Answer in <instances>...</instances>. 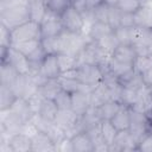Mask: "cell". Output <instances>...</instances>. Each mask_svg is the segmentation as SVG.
Here are the masks:
<instances>
[{
  "label": "cell",
  "instance_id": "37",
  "mask_svg": "<svg viewBox=\"0 0 152 152\" xmlns=\"http://www.w3.org/2000/svg\"><path fill=\"white\" fill-rule=\"evenodd\" d=\"M86 4L89 10H94L95 7H97L99 5L102 4V0H86Z\"/></svg>",
  "mask_w": 152,
  "mask_h": 152
},
{
  "label": "cell",
  "instance_id": "35",
  "mask_svg": "<svg viewBox=\"0 0 152 152\" xmlns=\"http://www.w3.org/2000/svg\"><path fill=\"white\" fill-rule=\"evenodd\" d=\"M120 26H125V27L135 26V23H134V14H132V13H121Z\"/></svg>",
  "mask_w": 152,
  "mask_h": 152
},
{
  "label": "cell",
  "instance_id": "34",
  "mask_svg": "<svg viewBox=\"0 0 152 152\" xmlns=\"http://www.w3.org/2000/svg\"><path fill=\"white\" fill-rule=\"evenodd\" d=\"M137 150L144 151V152H152V134L151 133H146L140 139V141L138 142Z\"/></svg>",
  "mask_w": 152,
  "mask_h": 152
},
{
  "label": "cell",
  "instance_id": "40",
  "mask_svg": "<svg viewBox=\"0 0 152 152\" xmlns=\"http://www.w3.org/2000/svg\"><path fill=\"white\" fill-rule=\"evenodd\" d=\"M71 1H74V0H71Z\"/></svg>",
  "mask_w": 152,
  "mask_h": 152
},
{
  "label": "cell",
  "instance_id": "29",
  "mask_svg": "<svg viewBox=\"0 0 152 152\" xmlns=\"http://www.w3.org/2000/svg\"><path fill=\"white\" fill-rule=\"evenodd\" d=\"M131 31H132V27H125V26L116 27L114 30V36L118 43L119 44H132Z\"/></svg>",
  "mask_w": 152,
  "mask_h": 152
},
{
  "label": "cell",
  "instance_id": "25",
  "mask_svg": "<svg viewBox=\"0 0 152 152\" xmlns=\"http://www.w3.org/2000/svg\"><path fill=\"white\" fill-rule=\"evenodd\" d=\"M18 75L19 74L17 72V70L12 65H10L6 62H2V64H1V74H0V83L1 84H6V86L10 87L14 82V80L18 77Z\"/></svg>",
  "mask_w": 152,
  "mask_h": 152
},
{
  "label": "cell",
  "instance_id": "15",
  "mask_svg": "<svg viewBox=\"0 0 152 152\" xmlns=\"http://www.w3.org/2000/svg\"><path fill=\"white\" fill-rule=\"evenodd\" d=\"M137 56L135 48L132 44H118L110 57L124 63H134Z\"/></svg>",
  "mask_w": 152,
  "mask_h": 152
},
{
  "label": "cell",
  "instance_id": "7",
  "mask_svg": "<svg viewBox=\"0 0 152 152\" xmlns=\"http://www.w3.org/2000/svg\"><path fill=\"white\" fill-rule=\"evenodd\" d=\"M78 121L80 116L72 109H59L53 122L66 135V132H71L76 128Z\"/></svg>",
  "mask_w": 152,
  "mask_h": 152
},
{
  "label": "cell",
  "instance_id": "11",
  "mask_svg": "<svg viewBox=\"0 0 152 152\" xmlns=\"http://www.w3.org/2000/svg\"><path fill=\"white\" fill-rule=\"evenodd\" d=\"M71 144L74 152H93L94 146L87 131H80L71 137Z\"/></svg>",
  "mask_w": 152,
  "mask_h": 152
},
{
  "label": "cell",
  "instance_id": "27",
  "mask_svg": "<svg viewBox=\"0 0 152 152\" xmlns=\"http://www.w3.org/2000/svg\"><path fill=\"white\" fill-rule=\"evenodd\" d=\"M142 6V0H118L116 7L122 13L134 14Z\"/></svg>",
  "mask_w": 152,
  "mask_h": 152
},
{
  "label": "cell",
  "instance_id": "31",
  "mask_svg": "<svg viewBox=\"0 0 152 152\" xmlns=\"http://www.w3.org/2000/svg\"><path fill=\"white\" fill-rule=\"evenodd\" d=\"M109 8L110 6L106 4H101L97 7L94 8V18L95 21H102V23H108V17H109Z\"/></svg>",
  "mask_w": 152,
  "mask_h": 152
},
{
  "label": "cell",
  "instance_id": "14",
  "mask_svg": "<svg viewBox=\"0 0 152 152\" xmlns=\"http://www.w3.org/2000/svg\"><path fill=\"white\" fill-rule=\"evenodd\" d=\"M11 152H30L32 151V138L20 132L8 139Z\"/></svg>",
  "mask_w": 152,
  "mask_h": 152
},
{
  "label": "cell",
  "instance_id": "38",
  "mask_svg": "<svg viewBox=\"0 0 152 152\" xmlns=\"http://www.w3.org/2000/svg\"><path fill=\"white\" fill-rule=\"evenodd\" d=\"M102 2L106 4V5H108V6H116L118 0H102Z\"/></svg>",
  "mask_w": 152,
  "mask_h": 152
},
{
  "label": "cell",
  "instance_id": "39",
  "mask_svg": "<svg viewBox=\"0 0 152 152\" xmlns=\"http://www.w3.org/2000/svg\"><path fill=\"white\" fill-rule=\"evenodd\" d=\"M43 1H44L45 4H48V1H49V0H43Z\"/></svg>",
  "mask_w": 152,
  "mask_h": 152
},
{
  "label": "cell",
  "instance_id": "21",
  "mask_svg": "<svg viewBox=\"0 0 152 152\" xmlns=\"http://www.w3.org/2000/svg\"><path fill=\"white\" fill-rule=\"evenodd\" d=\"M124 104L119 101H115V100H108L106 101L104 103H102L100 107H97V112H99V115L102 120H110L115 113L122 107Z\"/></svg>",
  "mask_w": 152,
  "mask_h": 152
},
{
  "label": "cell",
  "instance_id": "22",
  "mask_svg": "<svg viewBox=\"0 0 152 152\" xmlns=\"http://www.w3.org/2000/svg\"><path fill=\"white\" fill-rule=\"evenodd\" d=\"M100 128H101V134L103 140L109 145V147L114 144L116 134H118V129L114 127V125L110 122V120H102L100 122Z\"/></svg>",
  "mask_w": 152,
  "mask_h": 152
},
{
  "label": "cell",
  "instance_id": "23",
  "mask_svg": "<svg viewBox=\"0 0 152 152\" xmlns=\"http://www.w3.org/2000/svg\"><path fill=\"white\" fill-rule=\"evenodd\" d=\"M0 108L1 110H7L12 103L14 102V100L17 99L14 91L11 89V87L6 86V84H1L0 83Z\"/></svg>",
  "mask_w": 152,
  "mask_h": 152
},
{
  "label": "cell",
  "instance_id": "4",
  "mask_svg": "<svg viewBox=\"0 0 152 152\" xmlns=\"http://www.w3.org/2000/svg\"><path fill=\"white\" fill-rule=\"evenodd\" d=\"M2 62H6L12 65L19 75L31 74V63L28 58L12 46L2 50Z\"/></svg>",
  "mask_w": 152,
  "mask_h": 152
},
{
  "label": "cell",
  "instance_id": "24",
  "mask_svg": "<svg viewBox=\"0 0 152 152\" xmlns=\"http://www.w3.org/2000/svg\"><path fill=\"white\" fill-rule=\"evenodd\" d=\"M40 45H42V39H32V40H26V42H20V43L11 44L12 48H14L15 50L20 51L26 57H28L32 52H34Z\"/></svg>",
  "mask_w": 152,
  "mask_h": 152
},
{
  "label": "cell",
  "instance_id": "1",
  "mask_svg": "<svg viewBox=\"0 0 152 152\" xmlns=\"http://www.w3.org/2000/svg\"><path fill=\"white\" fill-rule=\"evenodd\" d=\"M10 37H11V44L32 40V39H42L40 24L32 20H27L10 30Z\"/></svg>",
  "mask_w": 152,
  "mask_h": 152
},
{
  "label": "cell",
  "instance_id": "28",
  "mask_svg": "<svg viewBox=\"0 0 152 152\" xmlns=\"http://www.w3.org/2000/svg\"><path fill=\"white\" fill-rule=\"evenodd\" d=\"M58 109H71V94L62 89L53 99Z\"/></svg>",
  "mask_w": 152,
  "mask_h": 152
},
{
  "label": "cell",
  "instance_id": "17",
  "mask_svg": "<svg viewBox=\"0 0 152 152\" xmlns=\"http://www.w3.org/2000/svg\"><path fill=\"white\" fill-rule=\"evenodd\" d=\"M62 90L58 78H48L38 87V94L43 99H55L56 95Z\"/></svg>",
  "mask_w": 152,
  "mask_h": 152
},
{
  "label": "cell",
  "instance_id": "18",
  "mask_svg": "<svg viewBox=\"0 0 152 152\" xmlns=\"http://www.w3.org/2000/svg\"><path fill=\"white\" fill-rule=\"evenodd\" d=\"M110 122L114 125V127L118 131L129 129V126H131V109H129V107L122 106L115 113V115L110 119Z\"/></svg>",
  "mask_w": 152,
  "mask_h": 152
},
{
  "label": "cell",
  "instance_id": "6",
  "mask_svg": "<svg viewBox=\"0 0 152 152\" xmlns=\"http://www.w3.org/2000/svg\"><path fill=\"white\" fill-rule=\"evenodd\" d=\"M61 20H62L64 30L69 32H74V33H82L86 26L82 14L72 5H70L61 14Z\"/></svg>",
  "mask_w": 152,
  "mask_h": 152
},
{
  "label": "cell",
  "instance_id": "26",
  "mask_svg": "<svg viewBox=\"0 0 152 152\" xmlns=\"http://www.w3.org/2000/svg\"><path fill=\"white\" fill-rule=\"evenodd\" d=\"M57 57H58V64H59L61 74L69 71V70H74L77 66V59L72 55L61 52V53H57Z\"/></svg>",
  "mask_w": 152,
  "mask_h": 152
},
{
  "label": "cell",
  "instance_id": "36",
  "mask_svg": "<svg viewBox=\"0 0 152 152\" xmlns=\"http://www.w3.org/2000/svg\"><path fill=\"white\" fill-rule=\"evenodd\" d=\"M141 77H142L144 83H145L147 87L152 88V65H151L146 71H144V72L141 74Z\"/></svg>",
  "mask_w": 152,
  "mask_h": 152
},
{
  "label": "cell",
  "instance_id": "13",
  "mask_svg": "<svg viewBox=\"0 0 152 152\" xmlns=\"http://www.w3.org/2000/svg\"><path fill=\"white\" fill-rule=\"evenodd\" d=\"M11 113L18 115L19 118H21L25 122H28L30 120H32V118L34 116L33 110L30 107V103L24 97H17L14 100V102L12 103V106L7 109Z\"/></svg>",
  "mask_w": 152,
  "mask_h": 152
},
{
  "label": "cell",
  "instance_id": "2",
  "mask_svg": "<svg viewBox=\"0 0 152 152\" xmlns=\"http://www.w3.org/2000/svg\"><path fill=\"white\" fill-rule=\"evenodd\" d=\"M75 72H76V78L80 82H82L83 84H87L91 88L100 84L104 76V72L100 65L90 64V63L78 64L75 68Z\"/></svg>",
  "mask_w": 152,
  "mask_h": 152
},
{
  "label": "cell",
  "instance_id": "8",
  "mask_svg": "<svg viewBox=\"0 0 152 152\" xmlns=\"http://www.w3.org/2000/svg\"><path fill=\"white\" fill-rule=\"evenodd\" d=\"M108 71L118 77L121 83H124L134 75V63H124L110 57L108 62Z\"/></svg>",
  "mask_w": 152,
  "mask_h": 152
},
{
  "label": "cell",
  "instance_id": "33",
  "mask_svg": "<svg viewBox=\"0 0 152 152\" xmlns=\"http://www.w3.org/2000/svg\"><path fill=\"white\" fill-rule=\"evenodd\" d=\"M56 151H59V152H74L72 144H71V138L64 135L62 139H59L56 142Z\"/></svg>",
  "mask_w": 152,
  "mask_h": 152
},
{
  "label": "cell",
  "instance_id": "9",
  "mask_svg": "<svg viewBox=\"0 0 152 152\" xmlns=\"http://www.w3.org/2000/svg\"><path fill=\"white\" fill-rule=\"evenodd\" d=\"M39 72L45 78H58L61 76V69L58 64L57 53H48L44 57L40 64Z\"/></svg>",
  "mask_w": 152,
  "mask_h": 152
},
{
  "label": "cell",
  "instance_id": "20",
  "mask_svg": "<svg viewBox=\"0 0 152 152\" xmlns=\"http://www.w3.org/2000/svg\"><path fill=\"white\" fill-rule=\"evenodd\" d=\"M46 11L48 5L43 0H31L28 4V18L32 21L40 24Z\"/></svg>",
  "mask_w": 152,
  "mask_h": 152
},
{
  "label": "cell",
  "instance_id": "10",
  "mask_svg": "<svg viewBox=\"0 0 152 152\" xmlns=\"http://www.w3.org/2000/svg\"><path fill=\"white\" fill-rule=\"evenodd\" d=\"M56 151L55 140L44 131H38L32 137V152Z\"/></svg>",
  "mask_w": 152,
  "mask_h": 152
},
{
  "label": "cell",
  "instance_id": "16",
  "mask_svg": "<svg viewBox=\"0 0 152 152\" xmlns=\"http://www.w3.org/2000/svg\"><path fill=\"white\" fill-rule=\"evenodd\" d=\"M58 107L55 102V100L52 99H43L40 102V107L39 110L37 113L38 118L46 121V122H53L57 113H58Z\"/></svg>",
  "mask_w": 152,
  "mask_h": 152
},
{
  "label": "cell",
  "instance_id": "32",
  "mask_svg": "<svg viewBox=\"0 0 152 152\" xmlns=\"http://www.w3.org/2000/svg\"><path fill=\"white\" fill-rule=\"evenodd\" d=\"M121 11L116 6H110L109 8V17H108V24L113 30L120 26V19H121Z\"/></svg>",
  "mask_w": 152,
  "mask_h": 152
},
{
  "label": "cell",
  "instance_id": "30",
  "mask_svg": "<svg viewBox=\"0 0 152 152\" xmlns=\"http://www.w3.org/2000/svg\"><path fill=\"white\" fill-rule=\"evenodd\" d=\"M48 8L57 14H62L70 5H72L71 0H49L48 1Z\"/></svg>",
  "mask_w": 152,
  "mask_h": 152
},
{
  "label": "cell",
  "instance_id": "3",
  "mask_svg": "<svg viewBox=\"0 0 152 152\" xmlns=\"http://www.w3.org/2000/svg\"><path fill=\"white\" fill-rule=\"evenodd\" d=\"M27 20H30L28 5H15L1 10V25L10 30Z\"/></svg>",
  "mask_w": 152,
  "mask_h": 152
},
{
  "label": "cell",
  "instance_id": "5",
  "mask_svg": "<svg viewBox=\"0 0 152 152\" xmlns=\"http://www.w3.org/2000/svg\"><path fill=\"white\" fill-rule=\"evenodd\" d=\"M40 31H42V38L59 36L64 31V27L61 20V14H57L48 8L40 23Z\"/></svg>",
  "mask_w": 152,
  "mask_h": 152
},
{
  "label": "cell",
  "instance_id": "12",
  "mask_svg": "<svg viewBox=\"0 0 152 152\" xmlns=\"http://www.w3.org/2000/svg\"><path fill=\"white\" fill-rule=\"evenodd\" d=\"M89 94L90 93H87L83 90L71 93V109L78 116H82L88 110V108L90 107Z\"/></svg>",
  "mask_w": 152,
  "mask_h": 152
},
{
  "label": "cell",
  "instance_id": "19",
  "mask_svg": "<svg viewBox=\"0 0 152 152\" xmlns=\"http://www.w3.org/2000/svg\"><path fill=\"white\" fill-rule=\"evenodd\" d=\"M114 30L110 27V25L108 23H102V21H94L91 24V26L89 27L88 31V37L90 38V40L97 42L100 39H102L103 37L110 34Z\"/></svg>",
  "mask_w": 152,
  "mask_h": 152
}]
</instances>
